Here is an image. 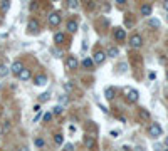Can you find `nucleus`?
<instances>
[{
  "mask_svg": "<svg viewBox=\"0 0 168 151\" xmlns=\"http://www.w3.org/2000/svg\"><path fill=\"white\" fill-rule=\"evenodd\" d=\"M61 14L59 12H51V14H49V25L51 27H57L61 24Z\"/></svg>",
  "mask_w": 168,
  "mask_h": 151,
  "instance_id": "7ed1b4c3",
  "label": "nucleus"
},
{
  "mask_svg": "<svg viewBox=\"0 0 168 151\" xmlns=\"http://www.w3.org/2000/svg\"><path fill=\"white\" fill-rule=\"evenodd\" d=\"M24 69H25V67H24V64L20 62V60H15V62L10 66V72H12V74H15V76H19Z\"/></svg>",
  "mask_w": 168,
  "mask_h": 151,
  "instance_id": "423d86ee",
  "label": "nucleus"
},
{
  "mask_svg": "<svg viewBox=\"0 0 168 151\" xmlns=\"http://www.w3.org/2000/svg\"><path fill=\"white\" fill-rule=\"evenodd\" d=\"M114 39H116V40H120V42L126 40V32H125V29L118 27L116 30H114Z\"/></svg>",
  "mask_w": 168,
  "mask_h": 151,
  "instance_id": "9d476101",
  "label": "nucleus"
},
{
  "mask_svg": "<svg viewBox=\"0 0 168 151\" xmlns=\"http://www.w3.org/2000/svg\"><path fill=\"white\" fill-rule=\"evenodd\" d=\"M67 7H69L71 10H76L77 7H79V2H77V0H69V2H67Z\"/></svg>",
  "mask_w": 168,
  "mask_h": 151,
  "instance_id": "5701e85b",
  "label": "nucleus"
},
{
  "mask_svg": "<svg viewBox=\"0 0 168 151\" xmlns=\"http://www.w3.org/2000/svg\"><path fill=\"white\" fill-rule=\"evenodd\" d=\"M64 151H74V144H71V143H66V144H64Z\"/></svg>",
  "mask_w": 168,
  "mask_h": 151,
  "instance_id": "c85d7f7f",
  "label": "nucleus"
},
{
  "mask_svg": "<svg viewBox=\"0 0 168 151\" xmlns=\"http://www.w3.org/2000/svg\"><path fill=\"white\" fill-rule=\"evenodd\" d=\"M83 66H84L86 69H93V67H94V60L91 59V57H86V59L83 60Z\"/></svg>",
  "mask_w": 168,
  "mask_h": 151,
  "instance_id": "6ab92c4d",
  "label": "nucleus"
},
{
  "mask_svg": "<svg viewBox=\"0 0 168 151\" xmlns=\"http://www.w3.org/2000/svg\"><path fill=\"white\" fill-rule=\"evenodd\" d=\"M54 143H56L57 146H61V144L64 143V136H62V134H59V133H57L56 136H54Z\"/></svg>",
  "mask_w": 168,
  "mask_h": 151,
  "instance_id": "4be33fe9",
  "label": "nucleus"
},
{
  "mask_svg": "<svg viewBox=\"0 0 168 151\" xmlns=\"http://www.w3.org/2000/svg\"><path fill=\"white\" fill-rule=\"evenodd\" d=\"M72 91H74V84L72 82H64V92L69 94V92H72Z\"/></svg>",
  "mask_w": 168,
  "mask_h": 151,
  "instance_id": "412c9836",
  "label": "nucleus"
},
{
  "mask_svg": "<svg viewBox=\"0 0 168 151\" xmlns=\"http://www.w3.org/2000/svg\"><path fill=\"white\" fill-rule=\"evenodd\" d=\"M67 101H69V97H67V96H66V94H64V96H61V99H59V103H61V104H62V103H64V104H67Z\"/></svg>",
  "mask_w": 168,
  "mask_h": 151,
  "instance_id": "2f4dec72",
  "label": "nucleus"
},
{
  "mask_svg": "<svg viewBox=\"0 0 168 151\" xmlns=\"http://www.w3.org/2000/svg\"><path fill=\"white\" fill-rule=\"evenodd\" d=\"M106 56H109V57H118L120 56V49L118 47H108V51H106Z\"/></svg>",
  "mask_w": 168,
  "mask_h": 151,
  "instance_id": "dca6fc26",
  "label": "nucleus"
},
{
  "mask_svg": "<svg viewBox=\"0 0 168 151\" xmlns=\"http://www.w3.org/2000/svg\"><path fill=\"white\" fill-rule=\"evenodd\" d=\"M134 151H143V148H141V146H136V148H134Z\"/></svg>",
  "mask_w": 168,
  "mask_h": 151,
  "instance_id": "c9c22d12",
  "label": "nucleus"
},
{
  "mask_svg": "<svg viewBox=\"0 0 168 151\" xmlns=\"http://www.w3.org/2000/svg\"><path fill=\"white\" fill-rule=\"evenodd\" d=\"M49 97H51V92H44V94H40V97H39V103H46Z\"/></svg>",
  "mask_w": 168,
  "mask_h": 151,
  "instance_id": "cd10ccee",
  "label": "nucleus"
},
{
  "mask_svg": "<svg viewBox=\"0 0 168 151\" xmlns=\"http://www.w3.org/2000/svg\"><path fill=\"white\" fill-rule=\"evenodd\" d=\"M34 84L35 86H46L47 84V76L46 74H37L34 77Z\"/></svg>",
  "mask_w": 168,
  "mask_h": 151,
  "instance_id": "9b49d317",
  "label": "nucleus"
},
{
  "mask_svg": "<svg viewBox=\"0 0 168 151\" xmlns=\"http://www.w3.org/2000/svg\"><path fill=\"white\" fill-rule=\"evenodd\" d=\"M163 9L168 12V0H165V2H163Z\"/></svg>",
  "mask_w": 168,
  "mask_h": 151,
  "instance_id": "f704fd0d",
  "label": "nucleus"
},
{
  "mask_svg": "<svg viewBox=\"0 0 168 151\" xmlns=\"http://www.w3.org/2000/svg\"><path fill=\"white\" fill-rule=\"evenodd\" d=\"M64 40H66L64 32H57V34L54 35V42H56V44H64Z\"/></svg>",
  "mask_w": 168,
  "mask_h": 151,
  "instance_id": "f3484780",
  "label": "nucleus"
},
{
  "mask_svg": "<svg viewBox=\"0 0 168 151\" xmlns=\"http://www.w3.org/2000/svg\"><path fill=\"white\" fill-rule=\"evenodd\" d=\"M120 72L123 74V72H126V64H120Z\"/></svg>",
  "mask_w": 168,
  "mask_h": 151,
  "instance_id": "473e14b6",
  "label": "nucleus"
},
{
  "mask_svg": "<svg viewBox=\"0 0 168 151\" xmlns=\"http://www.w3.org/2000/svg\"><path fill=\"white\" fill-rule=\"evenodd\" d=\"M62 111H64V108L61 104H57L56 108H54V111H52V114H56V116H59V114H62Z\"/></svg>",
  "mask_w": 168,
  "mask_h": 151,
  "instance_id": "a878e982",
  "label": "nucleus"
},
{
  "mask_svg": "<svg viewBox=\"0 0 168 151\" xmlns=\"http://www.w3.org/2000/svg\"><path fill=\"white\" fill-rule=\"evenodd\" d=\"M166 81H168V69H166Z\"/></svg>",
  "mask_w": 168,
  "mask_h": 151,
  "instance_id": "4c0bfd02",
  "label": "nucleus"
},
{
  "mask_svg": "<svg viewBox=\"0 0 168 151\" xmlns=\"http://www.w3.org/2000/svg\"><path fill=\"white\" fill-rule=\"evenodd\" d=\"M140 118L141 119H150V113L146 109H140Z\"/></svg>",
  "mask_w": 168,
  "mask_h": 151,
  "instance_id": "bb28decb",
  "label": "nucleus"
},
{
  "mask_svg": "<svg viewBox=\"0 0 168 151\" xmlns=\"http://www.w3.org/2000/svg\"><path fill=\"white\" fill-rule=\"evenodd\" d=\"M77 27H79V24H77V20H67L66 22V29H67V32H71V34H74L77 32Z\"/></svg>",
  "mask_w": 168,
  "mask_h": 151,
  "instance_id": "0eeeda50",
  "label": "nucleus"
},
{
  "mask_svg": "<svg viewBox=\"0 0 168 151\" xmlns=\"http://www.w3.org/2000/svg\"><path fill=\"white\" fill-rule=\"evenodd\" d=\"M151 12H153V7H151L150 3H143L141 9H140V14L143 15V17H150Z\"/></svg>",
  "mask_w": 168,
  "mask_h": 151,
  "instance_id": "1a4fd4ad",
  "label": "nucleus"
},
{
  "mask_svg": "<svg viewBox=\"0 0 168 151\" xmlns=\"http://www.w3.org/2000/svg\"><path fill=\"white\" fill-rule=\"evenodd\" d=\"M84 146H86L88 149L94 148V146H96V140H94V138H91V136H84Z\"/></svg>",
  "mask_w": 168,
  "mask_h": 151,
  "instance_id": "4468645a",
  "label": "nucleus"
},
{
  "mask_svg": "<svg viewBox=\"0 0 168 151\" xmlns=\"http://www.w3.org/2000/svg\"><path fill=\"white\" fill-rule=\"evenodd\" d=\"M9 9H10V2H9V0H2V2H0V10L7 12Z\"/></svg>",
  "mask_w": 168,
  "mask_h": 151,
  "instance_id": "aec40b11",
  "label": "nucleus"
},
{
  "mask_svg": "<svg viewBox=\"0 0 168 151\" xmlns=\"http://www.w3.org/2000/svg\"><path fill=\"white\" fill-rule=\"evenodd\" d=\"M138 97H140V92L136 89H126V99H128V103H136Z\"/></svg>",
  "mask_w": 168,
  "mask_h": 151,
  "instance_id": "20e7f679",
  "label": "nucleus"
},
{
  "mask_svg": "<svg viewBox=\"0 0 168 151\" xmlns=\"http://www.w3.org/2000/svg\"><path fill=\"white\" fill-rule=\"evenodd\" d=\"M27 29H29V34H35L39 30V22L35 19H30L27 24Z\"/></svg>",
  "mask_w": 168,
  "mask_h": 151,
  "instance_id": "6e6552de",
  "label": "nucleus"
},
{
  "mask_svg": "<svg viewBox=\"0 0 168 151\" xmlns=\"http://www.w3.org/2000/svg\"><path fill=\"white\" fill-rule=\"evenodd\" d=\"M34 111H35V113H40V104H35V106H34Z\"/></svg>",
  "mask_w": 168,
  "mask_h": 151,
  "instance_id": "72a5a7b5",
  "label": "nucleus"
},
{
  "mask_svg": "<svg viewBox=\"0 0 168 151\" xmlns=\"http://www.w3.org/2000/svg\"><path fill=\"white\" fill-rule=\"evenodd\" d=\"M9 128H10V121H3L2 129H3V131H9Z\"/></svg>",
  "mask_w": 168,
  "mask_h": 151,
  "instance_id": "7c9ffc66",
  "label": "nucleus"
},
{
  "mask_svg": "<svg viewBox=\"0 0 168 151\" xmlns=\"http://www.w3.org/2000/svg\"><path fill=\"white\" fill-rule=\"evenodd\" d=\"M52 116H54V114H52V113H46V114H44V123H47V121H51V119H52Z\"/></svg>",
  "mask_w": 168,
  "mask_h": 151,
  "instance_id": "c756f323",
  "label": "nucleus"
},
{
  "mask_svg": "<svg viewBox=\"0 0 168 151\" xmlns=\"http://www.w3.org/2000/svg\"><path fill=\"white\" fill-rule=\"evenodd\" d=\"M129 46L133 47V49H140L143 46V37L140 34H133L129 37Z\"/></svg>",
  "mask_w": 168,
  "mask_h": 151,
  "instance_id": "f03ea898",
  "label": "nucleus"
},
{
  "mask_svg": "<svg viewBox=\"0 0 168 151\" xmlns=\"http://www.w3.org/2000/svg\"><path fill=\"white\" fill-rule=\"evenodd\" d=\"M148 134H150L151 138H155V140H157V138H160L163 134V128L158 123H151L150 128H148Z\"/></svg>",
  "mask_w": 168,
  "mask_h": 151,
  "instance_id": "f257e3e1",
  "label": "nucleus"
},
{
  "mask_svg": "<svg viewBox=\"0 0 168 151\" xmlns=\"http://www.w3.org/2000/svg\"><path fill=\"white\" fill-rule=\"evenodd\" d=\"M104 96H106V99H108V101H113L114 96H116V89H114V87H106L104 89Z\"/></svg>",
  "mask_w": 168,
  "mask_h": 151,
  "instance_id": "ddd939ff",
  "label": "nucleus"
},
{
  "mask_svg": "<svg viewBox=\"0 0 168 151\" xmlns=\"http://www.w3.org/2000/svg\"><path fill=\"white\" fill-rule=\"evenodd\" d=\"M148 25L153 27V29H158V27H160V20H158V19H150V20H148Z\"/></svg>",
  "mask_w": 168,
  "mask_h": 151,
  "instance_id": "b1692460",
  "label": "nucleus"
},
{
  "mask_svg": "<svg viewBox=\"0 0 168 151\" xmlns=\"http://www.w3.org/2000/svg\"><path fill=\"white\" fill-rule=\"evenodd\" d=\"M165 144L168 146V136H166V140H165Z\"/></svg>",
  "mask_w": 168,
  "mask_h": 151,
  "instance_id": "e433bc0d",
  "label": "nucleus"
},
{
  "mask_svg": "<svg viewBox=\"0 0 168 151\" xmlns=\"http://www.w3.org/2000/svg\"><path fill=\"white\" fill-rule=\"evenodd\" d=\"M163 151H168V148H166V149H163Z\"/></svg>",
  "mask_w": 168,
  "mask_h": 151,
  "instance_id": "58836bf2",
  "label": "nucleus"
},
{
  "mask_svg": "<svg viewBox=\"0 0 168 151\" xmlns=\"http://www.w3.org/2000/svg\"><path fill=\"white\" fill-rule=\"evenodd\" d=\"M30 76H32V74H30V69H24V71L20 72L17 77H19L20 81H29V79H30Z\"/></svg>",
  "mask_w": 168,
  "mask_h": 151,
  "instance_id": "2eb2a0df",
  "label": "nucleus"
},
{
  "mask_svg": "<svg viewBox=\"0 0 168 151\" xmlns=\"http://www.w3.org/2000/svg\"><path fill=\"white\" fill-rule=\"evenodd\" d=\"M9 72H10V67H9V66H5V64H0V77L9 76Z\"/></svg>",
  "mask_w": 168,
  "mask_h": 151,
  "instance_id": "a211bd4d",
  "label": "nucleus"
},
{
  "mask_svg": "<svg viewBox=\"0 0 168 151\" xmlns=\"http://www.w3.org/2000/svg\"><path fill=\"white\" fill-rule=\"evenodd\" d=\"M79 66V60H77L76 56H67V59H66V67L67 69H77Z\"/></svg>",
  "mask_w": 168,
  "mask_h": 151,
  "instance_id": "39448f33",
  "label": "nucleus"
},
{
  "mask_svg": "<svg viewBox=\"0 0 168 151\" xmlns=\"http://www.w3.org/2000/svg\"><path fill=\"white\" fill-rule=\"evenodd\" d=\"M34 144L37 146V148H44V144H46V141H44L42 138H35V140H34Z\"/></svg>",
  "mask_w": 168,
  "mask_h": 151,
  "instance_id": "393cba45",
  "label": "nucleus"
},
{
  "mask_svg": "<svg viewBox=\"0 0 168 151\" xmlns=\"http://www.w3.org/2000/svg\"><path fill=\"white\" fill-rule=\"evenodd\" d=\"M104 59H106V54H104L103 51H98L96 54H94V57H93L94 64H103V62H104Z\"/></svg>",
  "mask_w": 168,
  "mask_h": 151,
  "instance_id": "f8f14e48",
  "label": "nucleus"
}]
</instances>
